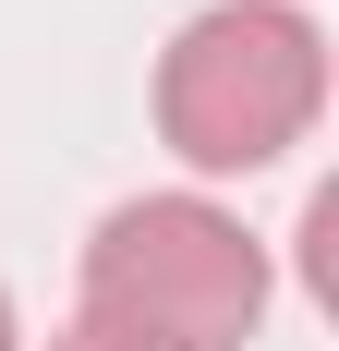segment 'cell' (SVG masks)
I'll list each match as a JSON object with an SVG mask.
<instances>
[{
  "label": "cell",
  "mask_w": 339,
  "mask_h": 351,
  "mask_svg": "<svg viewBox=\"0 0 339 351\" xmlns=\"http://www.w3.org/2000/svg\"><path fill=\"white\" fill-rule=\"evenodd\" d=\"M315 109H327V36L291 0H206L158 61V134L206 182L291 158L315 134Z\"/></svg>",
  "instance_id": "obj_1"
},
{
  "label": "cell",
  "mask_w": 339,
  "mask_h": 351,
  "mask_svg": "<svg viewBox=\"0 0 339 351\" xmlns=\"http://www.w3.org/2000/svg\"><path fill=\"white\" fill-rule=\"evenodd\" d=\"M85 315L158 351H242L267 315V243L206 194H134L85 243Z\"/></svg>",
  "instance_id": "obj_2"
},
{
  "label": "cell",
  "mask_w": 339,
  "mask_h": 351,
  "mask_svg": "<svg viewBox=\"0 0 339 351\" xmlns=\"http://www.w3.org/2000/svg\"><path fill=\"white\" fill-rule=\"evenodd\" d=\"M0 351H25V327H12V303H0Z\"/></svg>",
  "instance_id": "obj_4"
},
{
  "label": "cell",
  "mask_w": 339,
  "mask_h": 351,
  "mask_svg": "<svg viewBox=\"0 0 339 351\" xmlns=\"http://www.w3.org/2000/svg\"><path fill=\"white\" fill-rule=\"evenodd\" d=\"M49 351H158V339H121V327H97V315H73V327H61Z\"/></svg>",
  "instance_id": "obj_3"
}]
</instances>
